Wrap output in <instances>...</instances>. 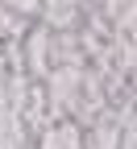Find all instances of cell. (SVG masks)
Returning a JSON list of instances; mask_svg holds the SVG:
<instances>
[{
  "instance_id": "obj_1",
  "label": "cell",
  "mask_w": 137,
  "mask_h": 149,
  "mask_svg": "<svg viewBox=\"0 0 137 149\" xmlns=\"http://www.w3.org/2000/svg\"><path fill=\"white\" fill-rule=\"evenodd\" d=\"M50 29L42 25V21H33L29 25V33L21 37V54H25V74L29 79H37L42 83L46 79V70H50Z\"/></svg>"
},
{
  "instance_id": "obj_2",
  "label": "cell",
  "mask_w": 137,
  "mask_h": 149,
  "mask_svg": "<svg viewBox=\"0 0 137 149\" xmlns=\"http://www.w3.org/2000/svg\"><path fill=\"white\" fill-rule=\"evenodd\" d=\"M33 149H83V128L75 120H50L33 137Z\"/></svg>"
},
{
  "instance_id": "obj_3",
  "label": "cell",
  "mask_w": 137,
  "mask_h": 149,
  "mask_svg": "<svg viewBox=\"0 0 137 149\" xmlns=\"http://www.w3.org/2000/svg\"><path fill=\"white\" fill-rule=\"evenodd\" d=\"M37 21H42L50 33H63V29H79L83 13H79V4H75V0H42Z\"/></svg>"
},
{
  "instance_id": "obj_4",
  "label": "cell",
  "mask_w": 137,
  "mask_h": 149,
  "mask_svg": "<svg viewBox=\"0 0 137 149\" xmlns=\"http://www.w3.org/2000/svg\"><path fill=\"white\" fill-rule=\"evenodd\" d=\"M29 25L33 21H25L21 13H13L4 0H0V42H21V37L29 33Z\"/></svg>"
},
{
  "instance_id": "obj_5",
  "label": "cell",
  "mask_w": 137,
  "mask_h": 149,
  "mask_svg": "<svg viewBox=\"0 0 137 149\" xmlns=\"http://www.w3.org/2000/svg\"><path fill=\"white\" fill-rule=\"evenodd\" d=\"M13 13H21L25 21H37V8H42V0H4Z\"/></svg>"
}]
</instances>
